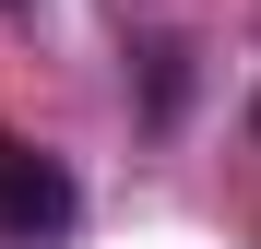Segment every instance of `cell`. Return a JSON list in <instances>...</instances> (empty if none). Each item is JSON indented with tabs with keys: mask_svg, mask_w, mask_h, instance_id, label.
<instances>
[{
	"mask_svg": "<svg viewBox=\"0 0 261 249\" xmlns=\"http://www.w3.org/2000/svg\"><path fill=\"white\" fill-rule=\"evenodd\" d=\"M83 226V190H71V166L60 154H36V143H0V237H24V249H48Z\"/></svg>",
	"mask_w": 261,
	"mask_h": 249,
	"instance_id": "6da1fadb",
	"label": "cell"
},
{
	"mask_svg": "<svg viewBox=\"0 0 261 249\" xmlns=\"http://www.w3.org/2000/svg\"><path fill=\"white\" fill-rule=\"evenodd\" d=\"M0 143H12V131H0Z\"/></svg>",
	"mask_w": 261,
	"mask_h": 249,
	"instance_id": "277c9868",
	"label": "cell"
},
{
	"mask_svg": "<svg viewBox=\"0 0 261 249\" xmlns=\"http://www.w3.org/2000/svg\"><path fill=\"white\" fill-rule=\"evenodd\" d=\"M143 95H154V119H178V95H190V71H178V48H143Z\"/></svg>",
	"mask_w": 261,
	"mask_h": 249,
	"instance_id": "7a4b0ae2",
	"label": "cell"
},
{
	"mask_svg": "<svg viewBox=\"0 0 261 249\" xmlns=\"http://www.w3.org/2000/svg\"><path fill=\"white\" fill-rule=\"evenodd\" d=\"M0 12H24V0H0Z\"/></svg>",
	"mask_w": 261,
	"mask_h": 249,
	"instance_id": "3957f363",
	"label": "cell"
}]
</instances>
